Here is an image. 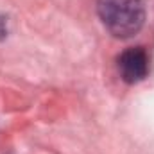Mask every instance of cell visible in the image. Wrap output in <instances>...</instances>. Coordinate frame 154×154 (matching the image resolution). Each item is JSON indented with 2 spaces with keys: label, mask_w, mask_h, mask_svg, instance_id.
<instances>
[{
  "label": "cell",
  "mask_w": 154,
  "mask_h": 154,
  "mask_svg": "<svg viewBox=\"0 0 154 154\" xmlns=\"http://www.w3.org/2000/svg\"><path fill=\"white\" fill-rule=\"evenodd\" d=\"M118 72H120V77L129 84H134L145 79L149 72V59L145 50L142 47H134L122 52L118 57Z\"/></svg>",
  "instance_id": "7a4b0ae2"
},
{
  "label": "cell",
  "mask_w": 154,
  "mask_h": 154,
  "mask_svg": "<svg viewBox=\"0 0 154 154\" xmlns=\"http://www.w3.org/2000/svg\"><path fill=\"white\" fill-rule=\"evenodd\" d=\"M7 34V27H5V18L0 16V38H4Z\"/></svg>",
  "instance_id": "3957f363"
},
{
  "label": "cell",
  "mask_w": 154,
  "mask_h": 154,
  "mask_svg": "<svg viewBox=\"0 0 154 154\" xmlns=\"http://www.w3.org/2000/svg\"><path fill=\"white\" fill-rule=\"evenodd\" d=\"M97 13L104 27L120 39L138 34L145 22V7L142 0H99Z\"/></svg>",
  "instance_id": "6da1fadb"
}]
</instances>
